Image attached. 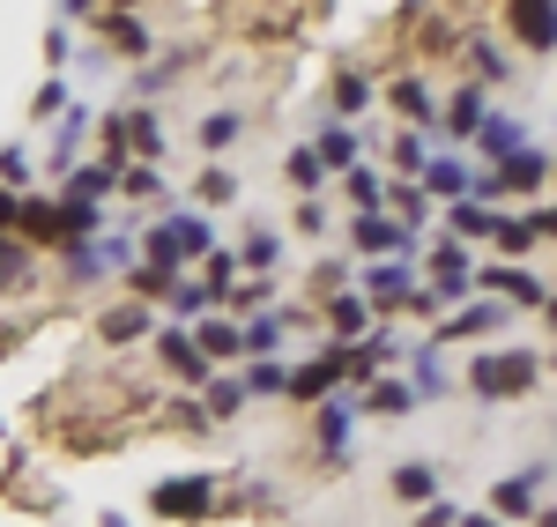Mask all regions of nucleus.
Returning <instances> with one entry per match:
<instances>
[{
  "instance_id": "1",
  "label": "nucleus",
  "mask_w": 557,
  "mask_h": 527,
  "mask_svg": "<svg viewBox=\"0 0 557 527\" xmlns=\"http://www.w3.org/2000/svg\"><path fill=\"white\" fill-rule=\"evenodd\" d=\"M543 379V364L528 350H491V356H475L469 364V394L475 401H513V394H528Z\"/></svg>"
},
{
  "instance_id": "2",
  "label": "nucleus",
  "mask_w": 557,
  "mask_h": 527,
  "mask_svg": "<svg viewBox=\"0 0 557 527\" xmlns=\"http://www.w3.org/2000/svg\"><path fill=\"white\" fill-rule=\"evenodd\" d=\"M149 505H157L164 520H209L215 513V484L209 476H172V484L149 490Z\"/></svg>"
},
{
  "instance_id": "3",
  "label": "nucleus",
  "mask_w": 557,
  "mask_h": 527,
  "mask_svg": "<svg viewBox=\"0 0 557 527\" xmlns=\"http://www.w3.org/2000/svg\"><path fill=\"white\" fill-rule=\"evenodd\" d=\"M349 238H357V253H372V261H401V253H417V238H409L401 223L386 216V209L357 216V223H349Z\"/></svg>"
},
{
  "instance_id": "4",
  "label": "nucleus",
  "mask_w": 557,
  "mask_h": 527,
  "mask_svg": "<svg viewBox=\"0 0 557 527\" xmlns=\"http://www.w3.org/2000/svg\"><path fill=\"white\" fill-rule=\"evenodd\" d=\"M343 387V350H327V356H312V364H298V372H283V394L290 401H327Z\"/></svg>"
},
{
  "instance_id": "5",
  "label": "nucleus",
  "mask_w": 557,
  "mask_h": 527,
  "mask_svg": "<svg viewBox=\"0 0 557 527\" xmlns=\"http://www.w3.org/2000/svg\"><path fill=\"white\" fill-rule=\"evenodd\" d=\"M475 283H483V290H498L506 305H528V312H543V305H550V290H543V275H528V267H483Z\"/></svg>"
},
{
  "instance_id": "6",
  "label": "nucleus",
  "mask_w": 557,
  "mask_h": 527,
  "mask_svg": "<svg viewBox=\"0 0 557 527\" xmlns=\"http://www.w3.org/2000/svg\"><path fill=\"white\" fill-rule=\"evenodd\" d=\"M491 238H498V253H506V261H520V253H535V246L550 238V209H528V216H498V230H491Z\"/></svg>"
},
{
  "instance_id": "7",
  "label": "nucleus",
  "mask_w": 557,
  "mask_h": 527,
  "mask_svg": "<svg viewBox=\"0 0 557 527\" xmlns=\"http://www.w3.org/2000/svg\"><path fill=\"white\" fill-rule=\"evenodd\" d=\"M97 23H104V38H112V52L120 60H149L157 45H149V30H141V15H127V8H89Z\"/></svg>"
},
{
  "instance_id": "8",
  "label": "nucleus",
  "mask_w": 557,
  "mask_h": 527,
  "mask_svg": "<svg viewBox=\"0 0 557 527\" xmlns=\"http://www.w3.org/2000/svg\"><path fill=\"white\" fill-rule=\"evenodd\" d=\"M543 178H550V156H543V149H520V156H506V164L491 172V186H498V193H543Z\"/></svg>"
},
{
  "instance_id": "9",
  "label": "nucleus",
  "mask_w": 557,
  "mask_h": 527,
  "mask_svg": "<svg viewBox=\"0 0 557 527\" xmlns=\"http://www.w3.org/2000/svg\"><path fill=\"white\" fill-rule=\"evenodd\" d=\"M157 356H164V372L172 379H186V387H209V364H201V350H194V335H157Z\"/></svg>"
},
{
  "instance_id": "10",
  "label": "nucleus",
  "mask_w": 557,
  "mask_h": 527,
  "mask_svg": "<svg viewBox=\"0 0 557 527\" xmlns=\"http://www.w3.org/2000/svg\"><path fill=\"white\" fill-rule=\"evenodd\" d=\"M535 498H543V468H528V476H506V484L491 490V505H498V527H506V520H528V513H535Z\"/></svg>"
},
{
  "instance_id": "11",
  "label": "nucleus",
  "mask_w": 557,
  "mask_h": 527,
  "mask_svg": "<svg viewBox=\"0 0 557 527\" xmlns=\"http://www.w3.org/2000/svg\"><path fill=\"white\" fill-rule=\"evenodd\" d=\"M349 424H357V401H349V394L320 401V461H343V446H349Z\"/></svg>"
},
{
  "instance_id": "12",
  "label": "nucleus",
  "mask_w": 557,
  "mask_h": 527,
  "mask_svg": "<svg viewBox=\"0 0 557 527\" xmlns=\"http://www.w3.org/2000/svg\"><path fill=\"white\" fill-rule=\"evenodd\" d=\"M164 238H172L178 267H186V261H209V253H215V230L201 216H172V223H164Z\"/></svg>"
},
{
  "instance_id": "13",
  "label": "nucleus",
  "mask_w": 557,
  "mask_h": 527,
  "mask_svg": "<svg viewBox=\"0 0 557 527\" xmlns=\"http://www.w3.org/2000/svg\"><path fill=\"white\" fill-rule=\"evenodd\" d=\"M194 350H201V364H231V356H246L238 350V319H201V327H194Z\"/></svg>"
},
{
  "instance_id": "14",
  "label": "nucleus",
  "mask_w": 557,
  "mask_h": 527,
  "mask_svg": "<svg viewBox=\"0 0 557 527\" xmlns=\"http://www.w3.org/2000/svg\"><path fill=\"white\" fill-rule=\"evenodd\" d=\"M409 267H417V253H401V261H380L372 267V275H364V283H372V305H401V298H409Z\"/></svg>"
},
{
  "instance_id": "15",
  "label": "nucleus",
  "mask_w": 557,
  "mask_h": 527,
  "mask_svg": "<svg viewBox=\"0 0 557 527\" xmlns=\"http://www.w3.org/2000/svg\"><path fill=\"white\" fill-rule=\"evenodd\" d=\"M386 104H394L401 120H417V127H424V120H438V104H431V83H424V75H401V83L386 89Z\"/></svg>"
},
{
  "instance_id": "16",
  "label": "nucleus",
  "mask_w": 557,
  "mask_h": 527,
  "mask_svg": "<svg viewBox=\"0 0 557 527\" xmlns=\"http://www.w3.org/2000/svg\"><path fill=\"white\" fill-rule=\"evenodd\" d=\"M506 23H513V38L528 45V52H550V38H557V23H550V8H506Z\"/></svg>"
},
{
  "instance_id": "17",
  "label": "nucleus",
  "mask_w": 557,
  "mask_h": 527,
  "mask_svg": "<svg viewBox=\"0 0 557 527\" xmlns=\"http://www.w3.org/2000/svg\"><path fill=\"white\" fill-rule=\"evenodd\" d=\"M312 156H320V172H357V134H349V127H327V134H320V141H312Z\"/></svg>"
},
{
  "instance_id": "18",
  "label": "nucleus",
  "mask_w": 557,
  "mask_h": 527,
  "mask_svg": "<svg viewBox=\"0 0 557 527\" xmlns=\"http://www.w3.org/2000/svg\"><path fill=\"white\" fill-rule=\"evenodd\" d=\"M97 335H104L112 350H120V342H141V335H149V312L141 305H112L104 319H97Z\"/></svg>"
},
{
  "instance_id": "19",
  "label": "nucleus",
  "mask_w": 557,
  "mask_h": 527,
  "mask_svg": "<svg viewBox=\"0 0 557 527\" xmlns=\"http://www.w3.org/2000/svg\"><path fill=\"white\" fill-rule=\"evenodd\" d=\"M498 319H506V305H461L454 319H446V335H438V342H469V335H491Z\"/></svg>"
},
{
  "instance_id": "20",
  "label": "nucleus",
  "mask_w": 557,
  "mask_h": 527,
  "mask_svg": "<svg viewBox=\"0 0 557 527\" xmlns=\"http://www.w3.org/2000/svg\"><path fill=\"white\" fill-rule=\"evenodd\" d=\"M417 178H424V186H417L424 201L431 193H438V201H469V172H461V164H424Z\"/></svg>"
},
{
  "instance_id": "21",
  "label": "nucleus",
  "mask_w": 557,
  "mask_h": 527,
  "mask_svg": "<svg viewBox=\"0 0 557 527\" xmlns=\"http://www.w3.org/2000/svg\"><path fill=\"white\" fill-rule=\"evenodd\" d=\"M327 327H335V335H364V327H372V305H364L357 290H335V298H327Z\"/></svg>"
},
{
  "instance_id": "22",
  "label": "nucleus",
  "mask_w": 557,
  "mask_h": 527,
  "mask_svg": "<svg viewBox=\"0 0 557 527\" xmlns=\"http://www.w3.org/2000/svg\"><path fill=\"white\" fill-rule=\"evenodd\" d=\"M30 267H38V253H23L15 238H0V298L8 290H30Z\"/></svg>"
},
{
  "instance_id": "23",
  "label": "nucleus",
  "mask_w": 557,
  "mask_h": 527,
  "mask_svg": "<svg viewBox=\"0 0 557 527\" xmlns=\"http://www.w3.org/2000/svg\"><path fill=\"white\" fill-rule=\"evenodd\" d=\"M431 490H438V476H431L424 461H401V468H394V498H409V505H431Z\"/></svg>"
},
{
  "instance_id": "24",
  "label": "nucleus",
  "mask_w": 557,
  "mask_h": 527,
  "mask_svg": "<svg viewBox=\"0 0 557 527\" xmlns=\"http://www.w3.org/2000/svg\"><path fill=\"white\" fill-rule=\"evenodd\" d=\"M120 186V172H104V164H89V172L67 178V201H83V209H97V193H112Z\"/></svg>"
},
{
  "instance_id": "25",
  "label": "nucleus",
  "mask_w": 557,
  "mask_h": 527,
  "mask_svg": "<svg viewBox=\"0 0 557 527\" xmlns=\"http://www.w3.org/2000/svg\"><path fill=\"white\" fill-rule=\"evenodd\" d=\"M372 409H380V416H409V409H417V387H409V379H372Z\"/></svg>"
},
{
  "instance_id": "26",
  "label": "nucleus",
  "mask_w": 557,
  "mask_h": 527,
  "mask_svg": "<svg viewBox=\"0 0 557 527\" xmlns=\"http://www.w3.org/2000/svg\"><path fill=\"white\" fill-rule=\"evenodd\" d=\"M454 238H491V230H498V216H491V209H483V201H454Z\"/></svg>"
},
{
  "instance_id": "27",
  "label": "nucleus",
  "mask_w": 557,
  "mask_h": 527,
  "mask_svg": "<svg viewBox=\"0 0 557 527\" xmlns=\"http://www.w3.org/2000/svg\"><path fill=\"white\" fill-rule=\"evenodd\" d=\"M275 342H283V319H275V312H260L253 327H238V350H246V356H268Z\"/></svg>"
},
{
  "instance_id": "28",
  "label": "nucleus",
  "mask_w": 557,
  "mask_h": 527,
  "mask_svg": "<svg viewBox=\"0 0 557 527\" xmlns=\"http://www.w3.org/2000/svg\"><path fill=\"white\" fill-rule=\"evenodd\" d=\"M475 141H483L498 164H506V156H520V127H513V120H483V127H475Z\"/></svg>"
},
{
  "instance_id": "29",
  "label": "nucleus",
  "mask_w": 557,
  "mask_h": 527,
  "mask_svg": "<svg viewBox=\"0 0 557 527\" xmlns=\"http://www.w3.org/2000/svg\"><path fill=\"white\" fill-rule=\"evenodd\" d=\"M209 409H201V416H215V424H223V416H238V409H246V387H238V379H209Z\"/></svg>"
},
{
  "instance_id": "30",
  "label": "nucleus",
  "mask_w": 557,
  "mask_h": 527,
  "mask_svg": "<svg viewBox=\"0 0 557 527\" xmlns=\"http://www.w3.org/2000/svg\"><path fill=\"white\" fill-rule=\"evenodd\" d=\"M446 127H454V134H469V141H475V127H483V89H461V97H454V112H446Z\"/></svg>"
},
{
  "instance_id": "31",
  "label": "nucleus",
  "mask_w": 557,
  "mask_h": 527,
  "mask_svg": "<svg viewBox=\"0 0 557 527\" xmlns=\"http://www.w3.org/2000/svg\"><path fill=\"white\" fill-rule=\"evenodd\" d=\"M364 104H372V83H364V75H335V112H343V120H357Z\"/></svg>"
},
{
  "instance_id": "32",
  "label": "nucleus",
  "mask_w": 557,
  "mask_h": 527,
  "mask_svg": "<svg viewBox=\"0 0 557 527\" xmlns=\"http://www.w3.org/2000/svg\"><path fill=\"white\" fill-rule=\"evenodd\" d=\"M238 134H246V120H238V112H209V120H201V149H231Z\"/></svg>"
},
{
  "instance_id": "33",
  "label": "nucleus",
  "mask_w": 557,
  "mask_h": 527,
  "mask_svg": "<svg viewBox=\"0 0 557 527\" xmlns=\"http://www.w3.org/2000/svg\"><path fill=\"white\" fill-rule=\"evenodd\" d=\"M172 283H178V275H157V267H134V275H127V290L141 298V305H157V298H172Z\"/></svg>"
},
{
  "instance_id": "34",
  "label": "nucleus",
  "mask_w": 557,
  "mask_h": 527,
  "mask_svg": "<svg viewBox=\"0 0 557 527\" xmlns=\"http://www.w3.org/2000/svg\"><path fill=\"white\" fill-rule=\"evenodd\" d=\"M394 223H401V230H409V238H417V223H424V193H417V186H409V178H401V186H394Z\"/></svg>"
},
{
  "instance_id": "35",
  "label": "nucleus",
  "mask_w": 557,
  "mask_h": 527,
  "mask_svg": "<svg viewBox=\"0 0 557 527\" xmlns=\"http://www.w3.org/2000/svg\"><path fill=\"white\" fill-rule=\"evenodd\" d=\"M394 164H401V178H409V186H417V172H424V164H431V156H424V141H417V134H409V127L394 134Z\"/></svg>"
},
{
  "instance_id": "36",
  "label": "nucleus",
  "mask_w": 557,
  "mask_h": 527,
  "mask_svg": "<svg viewBox=\"0 0 557 527\" xmlns=\"http://www.w3.org/2000/svg\"><path fill=\"white\" fill-rule=\"evenodd\" d=\"M172 312L178 319H201V312H209V290H201V283H172Z\"/></svg>"
},
{
  "instance_id": "37",
  "label": "nucleus",
  "mask_w": 557,
  "mask_h": 527,
  "mask_svg": "<svg viewBox=\"0 0 557 527\" xmlns=\"http://www.w3.org/2000/svg\"><path fill=\"white\" fill-rule=\"evenodd\" d=\"M283 172H290V186H305V193H312V186H320V156H312V149H290V164H283Z\"/></svg>"
},
{
  "instance_id": "38",
  "label": "nucleus",
  "mask_w": 557,
  "mask_h": 527,
  "mask_svg": "<svg viewBox=\"0 0 557 527\" xmlns=\"http://www.w3.org/2000/svg\"><path fill=\"white\" fill-rule=\"evenodd\" d=\"M238 387H246V394H283V364H268V356H260V364L246 372V379H238Z\"/></svg>"
},
{
  "instance_id": "39",
  "label": "nucleus",
  "mask_w": 557,
  "mask_h": 527,
  "mask_svg": "<svg viewBox=\"0 0 557 527\" xmlns=\"http://www.w3.org/2000/svg\"><path fill=\"white\" fill-rule=\"evenodd\" d=\"M349 201L372 216V209H380V178H372V172H349Z\"/></svg>"
},
{
  "instance_id": "40",
  "label": "nucleus",
  "mask_w": 557,
  "mask_h": 527,
  "mask_svg": "<svg viewBox=\"0 0 557 527\" xmlns=\"http://www.w3.org/2000/svg\"><path fill=\"white\" fill-rule=\"evenodd\" d=\"M23 178H30V156H23V149H0V186H8V193H15V186H23Z\"/></svg>"
},
{
  "instance_id": "41",
  "label": "nucleus",
  "mask_w": 557,
  "mask_h": 527,
  "mask_svg": "<svg viewBox=\"0 0 557 527\" xmlns=\"http://www.w3.org/2000/svg\"><path fill=\"white\" fill-rule=\"evenodd\" d=\"M275 253H283V238H275V230H253V238H246V261H253V267H268Z\"/></svg>"
},
{
  "instance_id": "42",
  "label": "nucleus",
  "mask_w": 557,
  "mask_h": 527,
  "mask_svg": "<svg viewBox=\"0 0 557 527\" xmlns=\"http://www.w3.org/2000/svg\"><path fill=\"white\" fill-rule=\"evenodd\" d=\"M120 186H127V193H141V201H149V193H157V186H164V178L149 172V164H134V172H120Z\"/></svg>"
},
{
  "instance_id": "43",
  "label": "nucleus",
  "mask_w": 557,
  "mask_h": 527,
  "mask_svg": "<svg viewBox=\"0 0 557 527\" xmlns=\"http://www.w3.org/2000/svg\"><path fill=\"white\" fill-rule=\"evenodd\" d=\"M238 193V178L231 172H201V201H231Z\"/></svg>"
},
{
  "instance_id": "44",
  "label": "nucleus",
  "mask_w": 557,
  "mask_h": 527,
  "mask_svg": "<svg viewBox=\"0 0 557 527\" xmlns=\"http://www.w3.org/2000/svg\"><path fill=\"white\" fill-rule=\"evenodd\" d=\"M60 112H67V89L45 83V89H38V120H60Z\"/></svg>"
},
{
  "instance_id": "45",
  "label": "nucleus",
  "mask_w": 557,
  "mask_h": 527,
  "mask_svg": "<svg viewBox=\"0 0 557 527\" xmlns=\"http://www.w3.org/2000/svg\"><path fill=\"white\" fill-rule=\"evenodd\" d=\"M475 67H483V75L498 83V75H506V52H498V45H475Z\"/></svg>"
},
{
  "instance_id": "46",
  "label": "nucleus",
  "mask_w": 557,
  "mask_h": 527,
  "mask_svg": "<svg viewBox=\"0 0 557 527\" xmlns=\"http://www.w3.org/2000/svg\"><path fill=\"white\" fill-rule=\"evenodd\" d=\"M454 520H461V513H454V505H438V498H431V505H424V520H417V527H454Z\"/></svg>"
},
{
  "instance_id": "47",
  "label": "nucleus",
  "mask_w": 557,
  "mask_h": 527,
  "mask_svg": "<svg viewBox=\"0 0 557 527\" xmlns=\"http://www.w3.org/2000/svg\"><path fill=\"white\" fill-rule=\"evenodd\" d=\"M15 201H23V193H8V186H0V238L15 230Z\"/></svg>"
},
{
  "instance_id": "48",
  "label": "nucleus",
  "mask_w": 557,
  "mask_h": 527,
  "mask_svg": "<svg viewBox=\"0 0 557 527\" xmlns=\"http://www.w3.org/2000/svg\"><path fill=\"white\" fill-rule=\"evenodd\" d=\"M461 527H498V520H491V513H469V520H461Z\"/></svg>"
},
{
  "instance_id": "49",
  "label": "nucleus",
  "mask_w": 557,
  "mask_h": 527,
  "mask_svg": "<svg viewBox=\"0 0 557 527\" xmlns=\"http://www.w3.org/2000/svg\"><path fill=\"white\" fill-rule=\"evenodd\" d=\"M104 527H120V520H104Z\"/></svg>"
}]
</instances>
